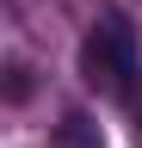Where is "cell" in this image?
<instances>
[{"label": "cell", "mask_w": 142, "mask_h": 148, "mask_svg": "<svg viewBox=\"0 0 142 148\" xmlns=\"http://www.w3.org/2000/svg\"><path fill=\"white\" fill-rule=\"evenodd\" d=\"M80 80L105 92V99H130L136 86V25L117 6H105L93 18V31L80 37Z\"/></svg>", "instance_id": "6da1fadb"}, {"label": "cell", "mask_w": 142, "mask_h": 148, "mask_svg": "<svg viewBox=\"0 0 142 148\" xmlns=\"http://www.w3.org/2000/svg\"><path fill=\"white\" fill-rule=\"evenodd\" d=\"M62 148H105L99 142V123L80 117V111H68V117H62Z\"/></svg>", "instance_id": "7a4b0ae2"}]
</instances>
